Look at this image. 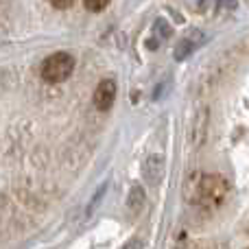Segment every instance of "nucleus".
Segmentation results:
<instances>
[{"mask_svg": "<svg viewBox=\"0 0 249 249\" xmlns=\"http://www.w3.org/2000/svg\"><path fill=\"white\" fill-rule=\"evenodd\" d=\"M121 249H144V243H142L140 238H129Z\"/></svg>", "mask_w": 249, "mask_h": 249, "instance_id": "nucleus-9", "label": "nucleus"}, {"mask_svg": "<svg viewBox=\"0 0 249 249\" xmlns=\"http://www.w3.org/2000/svg\"><path fill=\"white\" fill-rule=\"evenodd\" d=\"M247 249H249V247H247Z\"/></svg>", "mask_w": 249, "mask_h": 249, "instance_id": "nucleus-11", "label": "nucleus"}, {"mask_svg": "<svg viewBox=\"0 0 249 249\" xmlns=\"http://www.w3.org/2000/svg\"><path fill=\"white\" fill-rule=\"evenodd\" d=\"M74 2H77V0H51V4L57 9H68V7H72Z\"/></svg>", "mask_w": 249, "mask_h": 249, "instance_id": "nucleus-10", "label": "nucleus"}, {"mask_svg": "<svg viewBox=\"0 0 249 249\" xmlns=\"http://www.w3.org/2000/svg\"><path fill=\"white\" fill-rule=\"evenodd\" d=\"M164 173H166V160L162 153H151L142 164V175L149 186H160V181L164 179Z\"/></svg>", "mask_w": 249, "mask_h": 249, "instance_id": "nucleus-5", "label": "nucleus"}, {"mask_svg": "<svg viewBox=\"0 0 249 249\" xmlns=\"http://www.w3.org/2000/svg\"><path fill=\"white\" fill-rule=\"evenodd\" d=\"M109 2H112V0H83V4H86L88 11H94V13L103 11V9L107 7Z\"/></svg>", "mask_w": 249, "mask_h": 249, "instance_id": "nucleus-8", "label": "nucleus"}, {"mask_svg": "<svg viewBox=\"0 0 249 249\" xmlns=\"http://www.w3.org/2000/svg\"><path fill=\"white\" fill-rule=\"evenodd\" d=\"M144 203H146V195H144V190H142V186H133V188L129 190L127 208L133 212V214H138V212L144 208Z\"/></svg>", "mask_w": 249, "mask_h": 249, "instance_id": "nucleus-6", "label": "nucleus"}, {"mask_svg": "<svg viewBox=\"0 0 249 249\" xmlns=\"http://www.w3.org/2000/svg\"><path fill=\"white\" fill-rule=\"evenodd\" d=\"M116 94H118V86L114 79H103L94 90V107L99 112H109L116 103Z\"/></svg>", "mask_w": 249, "mask_h": 249, "instance_id": "nucleus-3", "label": "nucleus"}, {"mask_svg": "<svg viewBox=\"0 0 249 249\" xmlns=\"http://www.w3.org/2000/svg\"><path fill=\"white\" fill-rule=\"evenodd\" d=\"M228 193L230 184L221 175H199L197 181L190 184L188 197L195 206H201L203 210H216L225 203Z\"/></svg>", "mask_w": 249, "mask_h": 249, "instance_id": "nucleus-1", "label": "nucleus"}, {"mask_svg": "<svg viewBox=\"0 0 249 249\" xmlns=\"http://www.w3.org/2000/svg\"><path fill=\"white\" fill-rule=\"evenodd\" d=\"M208 123H210V109L199 107L193 116V123H190V146H193V149H199V146L206 142Z\"/></svg>", "mask_w": 249, "mask_h": 249, "instance_id": "nucleus-4", "label": "nucleus"}, {"mask_svg": "<svg viewBox=\"0 0 249 249\" xmlns=\"http://www.w3.org/2000/svg\"><path fill=\"white\" fill-rule=\"evenodd\" d=\"M74 57L70 53H53L42 64V79L48 83H61L72 74Z\"/></svg>", "mask_w": 249, "mask_h": 249, "instance_id": "nucleus-2", "label": "nucleus"}, {"mask_svg": "<svg viewBox=\"0 0 249 249\" xmlns=\"http://www.w3.org/2000/svg\"><path fill=\"white\" fill-rule=\"evenodd\" d=\"M193 51H195V42H193V39H181V42L177 44L175 57H177V59H186V57H188Z\"/></svg>", "mask_w": 249, "mask_h": 249, "instance_id": "nucleus-7", "label": "nucleus"}]
</instances>
